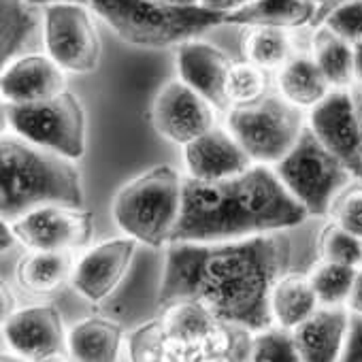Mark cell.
<instances>
[{
  "label": "cell",
  "instance_id": "39",
  "mask_svg": "<svg viewBox=\"0 0 362 362\" xmlns=\"http://www.w3.org/2000/svg\"><path fill=\"white\" fill-rule=\"evenodd\" d=\"M343 3H347V0H326V3L317 9V13H315V20H313V28H317V26H322V22L339 7V5H343Z\"/></svg>",
  "mask_w": 362,
  "mask_h": 362
},
{
  "label": "cell",
  "instance_id": "27",
  "mask_svg": "<svg viewBox=\"0 0 362 362\" xmlns=\"http://www.w3.org/2000/svg\"><path fill=\"white\" fill-rule=\"evenodd\" d=\"M39 24L37 5L28 0H0V58L3 66L16 60Z\"/></svg>",
  "mask_w": 362,
  "mask_h": 362
},
{
  "label": "cell",
  "instance_id": "6",
  "mask_svg": "<svg viewBox=\"0 0 362 362\" xmlns=\"http://www.w3.org/2000/svg\"><path fill=\"white\" fill-rule=\"evenodd\" d=\"M275 173L307 207L309 216H326L334 197L351 177L345 164L317 139L311 126H305L290 153L277 162Z\"/></svg>",
  "mask_w": 362,
  "mask_h": 362
},
{
  "label": "cell",
  "instance_id": "22",
  "mask_svg": "<svg viewBox=\"0 0 362 362\" xmlns=\"http://www.w3.org/2000/svg\"><path fill=\"white\" fill-rule=\"evenodd\" d=\"M122 337L124 330L115 320L92 315L71 328L66 349L73 362H117Z\"/></svg>",
  "mask_w": 362,
  "mask_h": 362
},
{
  "label": "cell",
  "instance_id": "46",
  "mask_svg": "<svg viewBox=\"0 0 362 362\" xmlns=\"http://www.w3.org/2000/svg\"><path fill=\"white\" fill-rule=\"evenodd\" d=\"M356 109H358V119H360V130H362V105L356 103Z\"/></svg>",
  "mask_w": 362,
  "mask_h": 362
},
{
  "label": "cell",
  "instance_id": "45",
  "mask_svg": "<svg viewBox=\"0 0 362 362\" xmlns=\"http://www.w3.org/2000/svg\"><path fill=\"white\" fill-rule=\"evenodd\" d=\"M156 3H166V5H201V0H156Z\"/></svg>",
  "mask_w": 362,
  "mask_h": 362
},
{
  "label": "cell",
  "instance_id": "47",
  "mask_svg": "<svg viewBox=\"0 0 362 362\" xmlns=\"http://www.w3.org/2000/svg\"><path fill=\"white\" fill-rule=\"evenodd\" d=\"M313 3H315V5H317V9H320V7H322V5L326 3V0H313Z\"/></svg>",
  "mask_w": 362,
  "mask_h": 362
},
{
  "label": "cell",
  "instance_id": "24",
  "mask_svg": "<svg viewBox=\"0 0 362 362\" xmlns=\"http://www.w3.org/2000/svg\"><path fill=\"white\" fill-rule=\"evenodd\" d=\"M320 300L309 281V275H281L271 292L273 322L281 328L294 330L315 309Z\"/></svg>",
  "mask_w": 362,
  "mask_h": 362
},
{
  "label": "cell",
  "instance_id": "4",
  "mask_svg": "<svg viewBox=\"0 0 362 362\" xmlns=\"http://www.w3.org/2000/svg\"><path fill=\"white\" fill-rule=\"evenodd\" d=\"M181 194L184 179L179 173L168 164L153 166L119 188L113 199L115 222L134 241L162 247L170 243L177 226Z\"/></svg>",
  "mask_w": 362,
  "mask_h": 362
},
{
  "label": "cell",
  "instance_id": "25",
  "mask_svg": "<svg viewBox=\"0 0 362 362\" xmlns=\"http://www.w3.org/2000/svg\"><path fill=\"white\" fill-rule=\"evenodd\" d=\"M75 269L71 252L33 250L18 264V284L33 294H49L71 279Z\"/></svg>",
  "mask_w": 362,
  "mask_h": 362
},
{
  "label": "cell",
  "instance_id": "21",
  "mask_svg": "<svg viewBox=\"0 0 362 362\" xmlns=\"http://www.w3.org/2000/svg\"><path fill=\"white\" fill-rule=\"evenodd\" d=\"M317 13L313 0H252V3L226 13L224 24L235 26H264V28H303L311 26Z\"/></svg>",
  "mask_w": 362,
  "mask_h": 362
},
{
  "label": "cell",
  "instance_id": "5",
  "mask_svg": "<svg viewBox=\"0 0 362 362\" xmlns=\"http://www.w3.org/2000/svg\"><path fill=\"white\" fill-rule=\"evenodd\" d=\"M252 235L237 201L235 179H184L181 211L170 243H218Z\"/></svg>",
  "mask_w": 362,
  "mask_h": 362
},
{
  "label": "cell",
  "instance_id": "7",
  "mask_svg": "<svg viewBox=\"0 0 362 362\" xmlns=\"http://www.w3.org/2000/svg\"><path fill=\"white\" fill-rule=\"evenodd\" d=\"M226 126L252 160L267 164L290 153L305 130V117L300 107L284 96H264L252 105L233 107Z\"/></svg>",
  "mask_w": 362,
  "mask_h": 362
},
{
  "label": "cell",
  "instance_id": "11",
  "mask_svg": "<svg viewBox=\"0 0 362 362\" xmlns=\"http://www.w3.org/2000/svg\"><path fill=\"white\" fill-rule=\"evenodd\" d=\"M162 324L168 339V362H199L228 354V324L199 303L179 300L164 307Z\"/></svg>",
  "mask_w": 362,
  "mask_h": 362
},
{
  "label": "cell",
  "instance_id": "44",
  "mask_svg": "<svg viewBox=\"0 0 362 362\" xmlns=\"http://www.w3.org/2000/svg\"><path fill=\"white\" fill-rule=\"evenodd\" d=\"M3 362H30V360H26L24 356H20L16 351H5L3 354Z\"/></svg>",
  "mask_w": 362,
  "mask_h": 362
},
{
  "label": "cell",
  "instance_id": "19",
  "mask_svg": "<svg viewBox=\"0 0 362 362\" xmlns=\"http://www.w3.org/2000/svg\"><path fill=\"white\" fill-rule=\"evenodd\" d=\"M186 164L190 177L220 181L245 173L252 166V158L230 130L214 126L186 145Z\"/></svg>",
  "mask_w": 362,
  "mask_h": 362
},
{
  "label": "cell",
  "instance_id": "2",
  "mask_svg": "<svg viewBox=\"0 0 362 362\" xmlns=\"http://www.w3.org/2000/svg\"><path fill=\"white\" fill-rule=\"evenodd\" d=\"M43 205H83L79 168L71 158L18 134L0 141V214L16 222Z\"/></svg>",
  "mask_w": 362,
  "mask_h": 362
},
{
  "label": "cell",
  "instance_id": "28",
  "mask_svg": "<svg viewBox=\"0 0 362 362\" xmlns=\"http://www.w3.org/2000/svg\"><path fill=\"white\" fill-rule=\"evenodd\" d=\"M241 54L243 60L264 71L281 69L292 58V41L281 28L252 26L241 37Z\"/></svg>",
  "mask_w": 362,
  "mask_h": 362
},
{
  "label": "cell",
  "instance_id": "26",
  "mask_svg": "<svg viewBox=\"0 0 362 362\" xmlns=\"http://www.w3.org/2000/svg\"><path fill=\"white\" fill-rule=\"evenodd\" d=\"M313 60L332 88H349L356 79L354 45L324 24L313 35Z\"/></svg>",
  "mask_w": 362,
  "mask_h": 362
},
{
  "label": "cell",
  "instance_id": "41",
  "mask_svg": "<svg viewBox=\"0 0 362 362\" xmlns=\"http://www.w3.org/2000/svg\"><path fill=\"white\" fill-rule=\"evenodd\" d=\"M28 3H33L37 7H41V5L49 7V5H56V3H81V5H90V0H28Z\"/></svg>",
  "mask_w": 362,
  "mask_h": 362
},
{
  "label": "cell",
  "instance_id": "18",
  "mask_svg": "<svg viewBox=\"0 0 362 362\" xmlns=\"http://www.w3.org/2000/svg\"><path fill=\"white\" fill-rule=\"evenodd\" d=\"M64 86V69L52 56L41 54H28L11 60L3 66V77H0L3 98L13 105L54 98L66 90Z\"/></svg>",
  "mask_w": 362,
  "mask_h": 362
},
{
  "label": "cell",
  "instance_id": "17",
  "mask_svg": "<svg viewBox=\"0 0 362 362\" xmlns=\"http://www.w3.org/2000/svg\"><path fill=\"white\" fill-rule=\"evenodd\" d=\"M233 60L211 43L190 39L177 45L179 79L205 96L216 109H230L226 98V77Z\"/></svg>",
  "mask_w": 362,
  "mask_h": 362
},
{
  "label": "cell",
  "instance_id": "32",
  "mask_svg": "<svg viewBox=\"0 0 362 362\" xmlns=\"http://www.w3.org/2000/svg\"><path fill=\"white\" fill-rule=\"evenodd\" d=\"M320 254H322V260L360 269L362 267V239L345 230L337 222H330L328 226H324L320 235Z\"/></svg>",
  "mask_w": 362,
  "mask_h": 362
},
{
  "label": "cell",
  "instance_id": "34",
  "mask_svg": "<svg viewBox=\"0 0 362 362\" xmlns=\"http://www.w3.org/2000/svg\"><path fill=\"white\" fill-rule=\"evenodd\" d=\"M328 214L332 216V222L362 239V186H351L345 192H339Z\"/></svg>",
  "mask_w": 362,
  "mask_h": 362
},
{
  "label": "cell",
  "instance_id": "16",
  "mask_svg": "<svg viewBox=\"0 0 362 362\" xmlns=\"http://www.w3.org/2000/svg\"><path fill=\"white\" fill-rule=\"evenodd\" d=\"M136 243L139 241H134L132 237H119L109 239L86 252L75 262L71 275L73 288L92 303L109 298L122 284L136 252Z\"/></svg>",
  "mask_w": 362,
  "mask_h": 362
},
{
  "label": "cell",
  "instance_id": "9",
  "mask_svg": "<svg viewBox=\"0 0 362 362\" xmlns=\"http://www.w3.org/2000/svg\"><path fill=\"white\" fill-rule=\"evenodd\" d=\"M235 192L254 235L298 226L309 216L307 207L286 188L281 177L264 164H252L235 177Z\"/></svg>",
  "mask_w": 362,
  "mask_h": 362
},
{
  "label": "cell",
  "instance_id": "10",
  "mask_svg": "<svg viewBox=\"0 0 362 362\" xmlns=\"http://www.w3.org/2000/svg\"><path fill=\"white\" fill-rule=\"evenodd\" d=\"M90 5L56 3L45 7V47L64 71L88 75L100 64L103 43Z\"/></svg>",
  "mask_w": 362,
  "mask_h": 362
},
{
  "label": "cell",
  "instance_id": "29",
  "mask_svg": "<svg viewBox=\"0 0 362 362\" xmlns=\"http://www.w3.org/2000/svg\"><path fill=\"white\" fill-rule=\"evenodd\" d=\"M356 273V267L330 260H322L317 267H313V271L309 273V281L315 290L320 305H347Z\"/></svg>",
  "mask_w": 362,
  "mask_h": 362
},
{
  "label": "cell",
  "instance_id": "31",
  "mask_svg": "<svg viewBox=\"0 0 362 362\" xmlns=\"http://www.w3.org/2000/svg\"><path fill=\"white\" fill-rule=\"evenodd\" d=\"M247 362H303L294 334L288 328L271 326L256 332L247 349Z\"/></svg>",
  "mask_w": 362,
  "mask_h": 362
},
{
  "label": "cell",
  "instance_id": "20",
  "mask_svg": "<svg viewBox=\"0 0 362 362\" xmlns=\"http://www.w3.org/2000/svg\"><path fill=\"white\" fill-rule=\"evenodd\" d=\"M349 324L351 313L345 305H320L292 330L303 362H339Z\"/></svg>",
  "mask_w": 362,
  "mask_h": 362
},
{
  "label": "cell",
  "instance_id": "37",
  "mask_svg": "<svg viewBox=\"0 0 362 362\" xmlns=\"http://www.w3.org/2000/svg\"><path fill=\"white\" fill-rule=\"evenodd\" d=\"M347 309L351 313H360L362 315V267L356 273L354 286H351V294L347 298Z\"/></svg>",
  "mask_w": 362,
  "mask_h": 362
},
{
  "label": "cell",
  "instance_id": "3",
  "mask_svg": "<svg viewBox=\"0 0 362 362\" xmlns=\"http://www.w3.org/2000/svg\"><path fill=\"white\" fill-rule=\"evenodd\" d=\"M90 7L128 45L162 49L197 39L224 24L226 13L203 5H166L156 0H90Z\"/></svg>",
  "mask_w": 362,
  "mask_h": 362
},
{
  "label": "cell",
  "instance_id": "42",
  "mask_svg": "<svg viewBox=\"0 0 362 362\" xmlns=\"http://www.w3.org/2000/svg\"><path fill=\"white\" fill-rule=\"evenodd\" d=\"M35 362H73V358H66L64 351H60V354H52V356H45L41 360H35Z\"/></svg>",
  "mask_w": 362,
  "mask_h": 362
},
{
  "label": "cell",
  "instance_id": "38",
  "mask_svg": "<svg viewBox=\"0 0 362 362\" xmlns=\"http://www.w3.org/2000/svg\"><path fill=\"white\" fill-rule=\"evenodd\" d=\"M252 3V0H201V5L207 7V9H214V11H220V13H230L243 5Z\"/></svg>",
  "mask_w": 362,
  "mask_h": 362
},
{
  "label": "cell",
  "instance_id": "13",
  "mask_svg": "<svg viewBox=\"0 0 362 362\" xmlns=\"http://www.w3.org/2000/svg\"><path fill=\"white\" fill-rule=\"evenodd\" d=\"M214 105L186 81L164 83L151 103V124L156 132L177 145H188L214 128Z\"/></svg>",
  "mask_w": 362,
  "mask_h": 362
},
{
  "label": "cell",
  "instance_id": "15",
  "mask_svg": "<svg viewBox=\"0 0 362 362\" xmlns=\"http://www.w3.org/2000/svg\"><path fill=\"white\" fill-rule=\"evenodd\" d=\"M3 334L11 351L30 362L64 351L69 341L62 315L54 305H33L13 311L3 320Z\"/></svg>",
  "mask_w": 362,
  "mask_h": 362
},
{
  "label": "cell",
  "instance_id": "1",
  "mask_svg": "<svg viewBox=\"0 0 362 362\" xmlns=\"http://www.w3.org/2000/svg\"><path fill=\"white\" fill-rule=\"evenodd\" d=\"M290 258L279 235H252L218 243H168L158 305L192 300L228 326L271 328V292Z\"/></svg>",
  "mask_w": 362,
  "mask_h": 362
},
{
  "label": "cell",
  "instance_id": "40",
  "mask_svg": "<svg viewBox=\"0 0 362 362\" xmlns=\"http://www.w3.org/2000/svg\"><path fill=\"white\" fill-rule=\"evenodd\" d=\"M354 66H356V79L362 83V41L354 45Z\"/></svg>",
  "mask_w": 362,
  "mask_h": 362
},
{
  "label": "cell",
  "instance_id": "43",
  "mask_svg": "<svg viewBox=\"0 0 362 362\" xmlns=\"http://www.w3.org/2000/svg\"><path fill=\"white\" fill-rule=\"evenodd\" d=\"M199 362H235L230 354H216V356H207Z\"/></svg>",
  "mask_w": 362,
  "mask_h": 362
},
{
  "label": "cell",
  "instance_id": "23",
  "mask_svg": "<svg viewBox=\"0 0 362 362\" xmlns=\"http://www.w3.org/2000/svg\"><path fill=\"white\" fill-rule=\"evenodd\" d=\"M277 86L279 94L296 107H315L332 92L313 56H292L279 69Z\"/></svg>",
  "mask_w": 362,
  "mask_h": 362
},
{
  "label": "cell",
  "instance_id": "35",
  "mask_svg": "<svg viewBox=\"0 0 362 362\" xmlns=\"http://www.w3.org/2000/svg\"><path fill=\"white\" fill-rule=\"evenodd\" d=\"M322 24L356 45L362 41V0H347V3L339 5Z\"/></svg>",
  "mask_w": 362,
  "mask_h": 362
},
{
  "label": "cell",
  "instance_id": "8",
  "mask_svg": "<svg viewBox=\"0 0 362 362\" xmlns=\"http://www.w3.org/2000/svg\"><path fill=\"white\" fill-rule=\"evenodd\" d=\"M5 113L18 136L71 160L83 156L86 111L73 92L64 90L41 103H5Z\"/></svg>",
  "mask_w": 362,
  "mask_h": 362
},
{
  "label": "cell",
  "instance_id": "30",
  "mask_svg": "<svg viewBox=\"0 0 362 362\" xmlns=\"http://www.w3.org/2000/svg\"><path fill=\"white\" fill-rule=\"evenodd\" d=\"M267 71L243 60L233 62L228 77H226V98L230 107L252 105L267 96Z\"/></svg>",
  "mask_w": 362,
  "mask_h": 362
},
{
  "label": "cell",
  "instance_id": "36",
  "mask_svg": "<svg viewBox=\"0 0 362 362\" xmlns=\"http://www.w3.org/2000/svg\"><path fill=\"white\" fill-rule=\"evenodd\" d=\"M339 362H362V315L351 313L349 334Z\"/></svg>",
  "mask_w": 362,
  "mask_h": 362
},
{
  "label": "cell",
  "instance_id": "12",
  "mask_svg": "<svg viewBox=\"0 0 362 362\" xmlns=\"http://www.w3.org/2000/svg\"><path fill=\"white\" fill-rule=\"evenodd\" d=\"M20 243L41 252H71L90 243L94 216L77 205H43L11 222Z\"/></svg>",
  "mask_w": 362,
  "mask_h": 362
},
{
  "label": "cell",
  "instance_id": "14",
  "mask_svg": "<svg viewBox=\"0 0 362 362\" xmlns=\"http://www.w3.org/2000/svg\"><path fill=\"white\" fill-rule=\"evenodd\" d=\"M317 139L345 164L351 177L362 179V130L356 98L347 88H334L309 117Z\"/></svg>",
  "mask_w": 362,
  "mask_h": 362
},
{
  "label": "cell",
  "instance_id": "33",
  "mask_svg": "<svg viewBox=\"0 0 362 362\" xmlns=\"http://www.w3.org/2000/svg\"><path fill=\"white\" fill-rule=\"evenodd\" d=\"M130 354L132 362H168V339L162 320L151 322L132 334Z\"/></svg>",
  "mask_w": 362,
  "mask_h": 362
}]
</instances>
